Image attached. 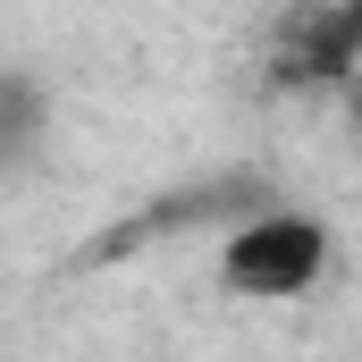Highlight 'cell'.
Here are the masks:
<instances>
[{
  "mask_svg": "<svg viewBox=\"0 0 362 362\" xmlns=\"http://www.w3.org/2000/svg\"><path fill=\"white\" fill-rule=\"evenodd\" d=\"M219 270L236 295H262V303H286V295H312L320 270H329V228L312 211H262L228 236Z\"/></svg>",
  "mask_w": 362,
  "mask_h": 362,
  "instance_id": "1",
  "label": "cell"
},
{
  "mask_svg": "<svg viewBox=\"0 0 362 362\" xmlns=\"http://www.w3.org/2000/svg\"><path fill=\"white\" fill-rule=\"evenodd\" d=\"M270 68L286 76V85H346V76H354L362 59H354V42H346L337 0H312V8H295V17L278 25Z\"/></svg>",
  "mask_w": 362,
  "mask_h": 362,
  "instance_id": "2",
  "label": "cell"
},
{
  "mask_svg": "<svg viewBox=\"0 0 362 362\" xmlns=\"http://www.w3.org/2000/svg\"><path fill=\"white\" fill-rule=\"evenodd\" d=\"M42 127H51V101H42V85H34V76H17V68H0V177L34 160Z\"/></svg>",
  "mask_w": 362,
  "mask_h": 362,
  "instance_id": "3",
  "label": "cell"
},
{
  "mask_svg": "<svg viewBox=\"0 0 362 362\" xmlns=\"http://www.w3.org/2000/svg\"><path fill=\"white\" fill-rule=\"evenodd\" d=\"M337 17H346V42H354V59H362V0H337Z\"/></svg>",
  "mask_w": 362,
  "mask_h": 362,
  "instance_id": "4",
  "label": "cell"
},
{
  "mask_svg": "<svg viewBox=\"0 0 362 362\" xmlns=\"http://www.w3.org/2000/svg\"><path fill=\"white\" fill-rule=\"evenodd\" d=\"M354 127H362V85H354Z\"/></svg>",
  "mask_w": 362,
  "mask_h": 362,
  "instance_id": "5",
  "label": "cell"
}]
</instances>
